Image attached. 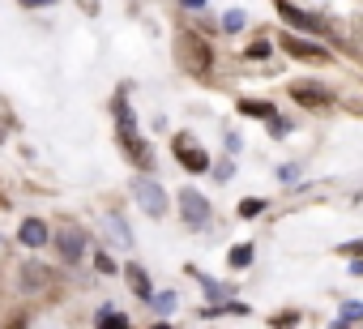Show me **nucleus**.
Returning <instances> with one entry per match:
<instances>
[{
    "label": "nucleus",
    "instance_id": "obj_1",
    "mask_svg": "<svg viewBox=\"0 0 363 329\" xmlns=\"http://www.w3.org/2000/svg\"><path fill=\"white\" fill-rule=\"evenodd\" d=\"M115 124H120V141H124V150L145 167L150 163V150H145V141L137 137V124H133V112H129V103H115Z\"/></svg>",
    "mask_w": 363,
    "mask_h": 329
},
{
    "label": "nucleus",
    "instance_id": "obj_2",
    "mask_svg": "<svg viewBox=\"0 0 363 329\" xmlns=\"http://www.w3.org/2000/svg\"><path fill=\"white\" fill-rule=\"evenodd\" d=\"M133 197L141 201V210L150 214V218H162L167 214V193L150 180V175H137V180H133Z\"/></svg>",
    "mask_w": 363,
    "mask_h": 329
},
{
    "label": "nucleus",
    "instance_id": "obj_3",
    "mask_svg": "<svg viewBox=\"0 0 363 329\" xmlns=\"http://www.w3.org/2000/svg\"><path fill=\"white\" fill-rule=\"evenodd\" d=\"M184 60H188V69L192 73H210V64H214V56H210V43L201 39V35H184Z\"/></svg>",
    "mask_w": 363,
    "mask_h": 329
},
{
    "label": "nucleus",
    "instance_id": "obj_4",
    "mask_svg": "<svg viewBox=\"0 0 363 329\" xmlns=\"http://www.w3.org/2000/svg\"><path fill=\"white\" fill-rule=\"evenodd\" d=\"M180 210H184V222H188V226H205V222H210L205 197H201V193H192V188L180 193Z\"/></svg>",
    "mask_w": 363,
    "mask_h": 329
},
{
    "label": "nucleus",
    "instance_id": "obj_5",
    "mask_svg": "<svg viewBox=\"0 0 363 329\" xmlns=\"http://www.w3.org/2000/svg\"><path fill=\"white\" fill-rule=\"evenodd\" d=\"M278 13L290 21V26H295V30H308V35H325V21H317V17H312V13H304V9H295V5H290V0H278Z\"/></svg>",
    "mask_w": 363,
    "mask_h": 329
},
{
    "label": "nucleus",
    "instance_id": "obj_6",
    "mask_svg": "<svg viewBox=\"0 0 363 329\" xmlns=\"http://www.w3.org/2000/svg\"><path fill=\"white\" fill-rule=\"evenodd\" d=\"M290 98H299V103H308V107H329L333 90H325L317 82H295V86H290Z\"/></svg>",
    "mask_w": 363,
    "mask_h": 329
},
{
    "label": "nucleus",
    "instance_id": "obj_7",
    "mask_svg": "<svg viewBox=\"0 0 363 329\" xmlns=\"http://www.w3.org/2000/svg\"><path fill=\"white\" fill-rule=\"evenodd\" d=\"M282 47L295 60H329V52L325 47H317V43H308V39H299V35H282Z\"/></svg>",
    "mask_w": 363,
    "mask_h": 329
},
{
    "label": "nucleus",
    "instance_id": "obj_8",
    "mask_svg": "<svg viewBox=\"0 0 363 329\" xmlns=\"http://www.w3.org/2000/svg\"><path fill=\"white\" fill-rule=\"evenodd\" d=\"M176 159H180L188 171H205V167H210V154H205V150H197V145L184 141V137H176Z\"/></svg>",
    "mask_w": 363,
    "mask_h": 329
},
{
    "label": "nucleus",
    "instance_id": "obj_9",
    "mask_svg": "<svg viewBox=\"0 0 363 329\" xmlns=\"http://www.w3.org/2000/svg\"><path fill=\"white\" fill-rule=\"evenodd\" d=\"M47 265H39V261H30V265H21V274H17V287L21 291H39V287H47Z\"/></svg>",
    "mask_w": 363,
    "mask_h": 329
},
{
    "label": "nucleus",
    "instance_id": "obj_10",
    "mask_svg": "<svg viewBox=\"0 0 363 329\" xmlns=\"http://www.w3.org/2000/svg\"><path fill=\"white\" fill-rule=\"evenodd\" d=\"M17 240L26 244V248H39V244H47L52 235H47V222H39V218H26V222H21V231H17Z\"/></svg>",
    "mask_w": 363,
    "mask_h": 329
},
{
    "label": "nucleus",
    "instance_id": "obj_11",
    "mask_svg": "<svg viewBox=\"0 0 363 329\" xmlns=\"http://www.w3.org/2000/svg\"><path fill=\"white\" fill-rule=\"evenodd\" d=\"M56 244H60V257L64 261H82V235L77 231H60Z\"/></svg>",
    "mask_w": 363,
    "mask_h": 329
},
{
    "label": "nucleus",
    "instance_id": "obj_12",
    "mask_svg": "<svg viewBox=\"0 0 363 329\" xmlns=\"http://www.w3.org/2000/svg\"><path fill=\"white\" fill-rule=\"evenodd\" d=\"M124 274H129V287H133V291H137L141 299H150V295H154V287H150V278H145V269H137V265H129Z\"/></svg>",
    "mask_w": 363,
    "mask_h": 329
},
{
    "label": "nucleus",
    "instance_id": "obj_13",
    "mask_svg": "<svg viewBox=\"0 0 363 329\" xmlns=\"http://www.w3.org/2000/svg\"><path fill=\"white\" fill-rule=\"evenodd\" d=\"M239 112H244V116H261V120H270V116H274V107H270V103H257V98L239 103Z\"/></svg>",
    "mask_w": 363,
    "mask_h": 329
},
{
    "label": "nucleus",
    "instance_id": "obj_14",
    "mask_svg": "<svg viewBox=\"0 0 363 329\" xmlns=\"http://www.w3.org/2000/svg\"><path fill=\"white\" fill-rule=\"evenodd\" d=\"M99 325H107V329H124L129 317H124V312H99Z\"/></svg>",
    "mask_w": 363,
    "mask_h": 329
},
{
    "label": "nucleus",
    "instance_id": "obj_15",
    "mask_svg": "<svg viewBox=\"0 0 363 329\" xmlns=\"http://www.w3.org/2000/svg\"><path fill=\"white\" fill-rule=\"evenodd\" d=\"M346 321H363V303H346L342 317H337V325H346Z\"/></svg>",
    "mask_w": 363,
    "mask_h": 329
},
{
    "label": "nucleus",
    "instance_id": "obj_16",
    "mask_svg": "<svg viewBox=\"0 0 363 329\" xmlns=\"http://www.w3.org/2000/svg\"><path fill=\"white\" fill-rule=\"evenodd\" d=\"M261 206H265V201L248 197V201H239V214H244V218H257V214H261Z\"/></svg>",
    "mask_w": 363,
    "mask_h": 329
},
{
    "label": "nucleus",
    "instance_id": "obj_17",
    "mask_svg": "<svg viewBox=\"0 0 363 329\" xmlns=\"http://www.w3.org/2000/svg\"><path fill=\"white\" fill-rule=\"evenodd\" d=\"M150 299H154L158 312H171V308H176V295H171V291H167V295H150Z\"/></svg>",
    "mask_w": 363,
    "mask_h": 329
},
{
    "label": "nucleus",
    "instance_id": "obj_18",
    "mask_svg": "<svg viewBox=\"0 0 363 329\" xmlns=\"http://www.w3.org/2000/svg\"><path fill=\"white\" fill-rule=\"evenodd\" d=\"M252 261V248H231V265L239 269V265H248Z\"/></svg>",
    "mask_w": 363,
    "mask_h": 329
},
{
    "label": "nucleus",
    "instance_id": "obj_19",
    "mask_svg": "<svg viewBox=\"0 0 363 329\" xmlns=\"http://www.w3.org/2000/svg\"><path fill=\"white\" fill-rule=\"evenodd\" d=\"M223 26H227V30H239V26H244V13H227Z\"/></svg>",
    "mask_w": 363,
    "mask_h": 329
},
{
    "label": "nucleus",
    "instance_id": "obj_20",
    "mask_svg": "<svg viewBox=\"0 0 363 329\" xmlns=\"http://www.w3.org/2000/svg\"><path fill=\"white\" fill-rule=\"evenodd\" d=\"M248 56H252V60H261V56H270V43H252V47H248Z\"/></svg>",
    "mask_w": 363,
    "mask_h": 329
},
{
    "label": "nucleus",
    "instance_id": "obj_21",
    "mask_svg": "<svg viewBox=\"0 0 363 329\" xmlns=\"http://www.w3.org/2000/svg\"><path fill=\"white\" fill-rule=\"evenodd\" d=\"M21 9H43V5H52V0H17Z\"/></svg>",
    "mask_w": 363,
    "mask_h": 329
},
{
    "label": "nucleus",
    "instance_id": "obj_22",
    "mask_svg": "<svg viewBox=\"0 0 363 329\" xmlns=\"http://www.w3.org/2000/svg\"><path fill=\"white\" fill-rule=\"evenodd\" d=\"M346 252H351V257H363V240H355V244H346Z\"/></svg>",
    "mask_w": 363,
    "mask_h": 329
},
{
    "label": "nucleus",
    "instance_id": "obj_23",
    "mask_svg": "<svg viewBox=\"0 0 363 329\" xmlns=\"http://www.w3.org/2000/svg\"><path fill=\"white\" fill-rule=\"evenodd\" d=\"M184 5H188V9H201V5H205V0H184Z\"/></svg>",
    "mask_w": 363,
    "mask_h": 329
}]
</instances>
